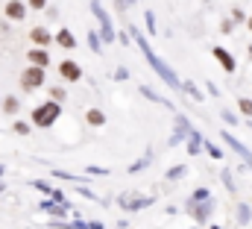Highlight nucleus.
<instances>
[{
	"label": "nucleus",
	"instance_id": "f257e3e1",
	"mask_svg": "<svg viewBox=\"0 0 252 229\" xmlns=\"http://www.w3.org/2000/svg\"><path fill=\"white\" fill-rule=\"evenodd\" d=\"M129 36H132V38H135V44L141 47V53H144V59L150 62V68H153V71H156V74H158V76H161L170 88H173V91H182V79H179V74H176V71H173L164 59H161L156 50H153V47H150V41L141 36V30H138V27H129Z\"/></svg>",
	"mask_w": 252,
	"mask_h": 229
},
{
	"label": "nucleus",
	"instance_id": "f03ea898",
	"mask_svg": "<svg viewBox=\"0 0 252 229\" xmlns=\"http://www.w3.org/2000/svg\"><path fill=\"white\" fill-rule=\"evenodd\" d=\"M62 117V103L59 100H44V103H38L32 112H30V120H32V126H38V129H50L56 120Z\"/></svg>",
	"mask_w": 252,
	"mask_h": 229
},
{
	"label": "nucleus",
	"instance_id": "7ed1b4c3",
	"mask_svg": "<svg viewBox=\"0 0 252 229\" xmlns=\"http://www.w3.org/2000/svg\"><path fill=\"white\" fill-rule=\"evenodd\" d=\"M91 12H94V18H97V24H100V36H103V44H112V41H118L115 24H112V15L103 9V3H100V0H91Z\"/></svg>",
	"mask_w": 252,
	"mask_h": 229
},
{
	"label": "nucleus",
	"instance_id": "20e7f679",
	"mask_svg": "<svg viewBox=\"0 0 252 229\" xmlns=\"http://www.w3.org/2000/svg\"><path fill=\"white\" fill-rule=\"evenodd\" d=\"M44 79H47V74H44V68H38V65H27V68L21 71V76H18V82H21V91H24V94L38 91V88L44 85Z\"/></svg>",
	"mask_w": 252,
	"mask_h": 229
},
{
	"label": "nucleus",
	"instance_id": "39448f33",
	"mask_svg": "<svg viewBox=\"0 0 252 229\" xmlns=\"http://www.w3.org/2000/svg\"><path fill=\"white\" fill-rule=\"evenodd\" d=\"M190 129H193V123H190L188 117L182 112H173V135H170V147H179L182 141H188Z\"/></svg>",
	"mask_w": 252,
	"mask_h": 229
},
{
	"label": "nucleus",
	"instance_id": "423d86ee",
	"mask_svg": "<svg viewBox=\"0 0 252 229\" xmlns=\"http://www.w3.org/2000/svg\"><path fill=\"white\" fill-rule=\"evenodd\" d=\"M214 197L211 200H190L188 203V215L196 221V224H208V218L214 215Z\"/></svg>",
	"mask_w": 252,
	"mask_h": 229
},
{
	"label": "nucleus",
	"instance_id": "0eeeda50",
	"mask_svg": "<svg viewBox=\"0 0 252 229\" xmlns=\"http://www.w3.org/2000/svg\"><path fill=\"white\" fill-rule=\"evenodd\" d=\"M56 71H59V76H62L64 82H79L82 79V65L76 59H62L56 65Z\"/></svg>",
	"mask_w": 252,
	"mask_h": 229
},
{
	"label": "nucleus",
	"instance_id": "6e6552de",
	"mask_svg": "<svg viewBox=\"0 0 252 229\" xmlns=\"http://www.w3.org/2000/svg\"><path fill=\"white\" fill-rule=\"evenodd\" d=\"M220 141H223L226 147H232V150H235V153H238V156L244 159V165H247V168L252 171V150L247 147V144H241V141H238V138H235L232 132H220Z\"/></svg>",
	"mask_w": 252,
	"mask_h": 229
},
{
	"label": "nucleus",
	"instance_id": "1a4fd4ad",
	"mask_svg": "<svg viewBox=\"0 0 252 229\" xmlns=\"http://www.w3.org/2000/svg\"><path fill=\"white\" fill-rule=\"evenodd\" d=\"M27 12H30V3H27V0H6V3H3V15H6L9 21H15V24L24 21Z\"/></svg>",
	"mask_w": 252,
	"mask_h": 229
},
{
	"label": "nucleus",
	"instance_id": "9d476101",
	"mask_svg": "<svg viewBox=\"0 0 252 229\" xmlns=\"http://www.w3.org/2000/svg\"><path fill=\"white\" fill-rule=\"evenodd\" d=\"M211 56H214L217 62H220V68H223L226 74H235V71H238V59L232 56V53H229L226 47H220V44H214V47H211Z\"/></svg>",
	"mask_w": 252,
	"mask_h": 229
},
{
	"label": "nucleus",
	"instance_id": "9b49d317",
	"mask_svg": "<svg viewBox=\"0 0 252 229\" xmlns=\"http://www.w3.org/2000/svg\"><path fill=\"white\" fill-rule=\"evenodd\" d=\"M30 38H32L35 47H50V44L56 41V36H53L47 27H32V30H30Z\"/></svg>",
	"mask_w": 252,
	"mask_h": 229
},
{
	"label": "nucleus",
	"instance_id": "f8f14e48",
	"mask_svg": "<svg viewBox=\"0 0 252 229\" xmlns=\"http://www.w3.org/2000/svg\"><path fill=\"white\" fill-rule=\"evenodd\" d=\"M153 203H156L153 197H132V200H126V194L121 197V209H124L126 215H129V212H141V209H150Z\"/></svg>",
	"mask_w": 252,
	"mask_h": 229
},
{
	"label": "nucleus",
	"instance_id": "ddd939ff",
	"mask_svg": "<svg viewBox=\"0 0 252 229\" xmlns=\"http://www.w3.org/2000/svg\"><path fill=\"white\" fill-rule=\"evenodd\" d=\"M27 62L30 65H38V68H47L50 65V53H47V47H30V53H27Z\"/></svg>",
	"mask_w": 252,
	"mask_h": 229
},
{
	"label": "nucleus",
	"instance_id": "4468645a",
	"mask_svg": "<svg viewBox=\"0 0 252 229\" xmlns=\"http://www.w3.org/2000/svg\"><path fill=\"white\" fill-rule=\"evenodd\" d=\"M202 150H205V138H202V132L193 126V129H190V135H188V153H190V156H199Z\"/></svg>",
	"mask_w": 252,
	"mask_h": 229
},
{
	"label": "nucleus",
	"instance_id": "2eb2a0df",
	"mask_svg": "<svg viewBox=\"0 0 252 229\" xmlns=\"http://www.w3.org/2000/svg\"><path fill=\"white\" fill-rule=\"evenodd\" d=\"M56 44L64 47V50H76V44H79V41H76V36H73L67 27H62V30L56 33Z\"/></svg>",
	"mask_w": 252,
	"mask_h": 229
},
{
	"label": "nucleus",
	"instance_id": "dca6fc26",
	"mask_svg": "<svg viewBox=\"0 0 252 229\" xmlns=\"http://www.w3.org/2000/svg\"><path fill=\"white\" fill-rule=\"evenodd\" d=\"M106 112L103 109H85V123L91 126V129H100V126H106Z\"/></svg>",
	"mask_w": 252,
	"mask_h": 229
},
{
	"label": "nucleus",
	"instance_id": "f3484780",
	"mask_svg": "<svg viewBox=\"0 0 252 229\" xmlns=\"http://www.w3.org/2000/svg\"><path fill=\"white\" fill-rule=\"evenodd\" d=\"M138 91H141V94H144V97H147V100H153V103H161V106H167V109H170V112H173V109H176V106H173V103H170V100H164V97H161V94H158V91H153V88H150V85H138Z\"/></svg>",
	"mask_w": 252,
	"mask_h": 229
},
{
	"label": "nucleus",
	"instance_id": "a211bd4d",
	"mask_svg": "<svg viewBox=\"0 0 252 229\" xmlns=\"http://www.w3.org/2000/svg\"><path fill=\"white\" fill-rule=\"evenodd\" d=\"M0 109H3L6 114H18V112H21V97H15V94H6Z\"/></svg>",
	"mask_w": 252,
	"mask_h": 229
},
{
	"label": "nucleus",
	"instance_id": "6ab92c4d",
	"mask_svg": "<svg viewBox=\"0 0 252 229\" xmlns=\"http://www.w3.org/2000/svg\"><path fill=\"white\" fill-rule=\"evenodd\" d=\"M85 38H88V47H91V53H103V41H100L103 36H100V30H91Z\"/></svg>",
	"mask_w": 252,
	"mask_h": 229
},
{
	"label": "nucleus",
	"instance_id": "aec40b11",
	"mask_svg": "<svg viewBox=\"0 0 252 229\" xmlns=\"http://www.w3.org/2000/svg\"><path fill=\"white\" fill-rule=\"evenodd\" d=\"M147 165H153V150H147V153H144V156H141L138 162H132V165H129V173H138V171H144Z\"/></svg>",
	"mask_w": 252,
	"mask_h": 229
},
{
	"label": "nucleus",
	"instance_id": "412c9836",
	"mask_svg": "<svg viewBox=\"0 0 252 229\" xmlns=\"http://www.w3.org/2000/svg\"><path fill=\"white\" fill-rule=\"evenodd\" d=\"M238 221H241V227H250V221H252L250 203H238Z\"/></svg>",
	"mask_w": 252,
	"mask_h": 229
},
{
	"label": "nucleus",
	"instance_id": "4be33fe9",
	"mask_svg": "<svg viewBox=\"0 0 252 229\" xmlns=\"http://www.w3.org/2000/svg\"><path fill=\"white\" fill-rule=\"evenodd\" d=\"M185 173H188V165H173L170 171L164 173V179H170V182H179V179H182Z\"/></svg>",
	"mask_w": 252,
	"mask_h": 229
},
{
	"label": "nucleus",
	"instance_id": "5701e85b",
	"mask_svg": "<svg viewBox=\"0 0 252 229\" xmlns=\"http://www.w3.org/2000/svg\"><path fill=\"white\" fill-rule=\"evenodd\" d=\"M12 132L15 135H30L32 132V120H15L12 123Z\"/></svg>",
	"mask_w": 252,
	"mask_h": 229
},
{
	"label": "nucleus",
	"instance_id": "b1692460",
	"mask_svg": "<svg viewBox=\"0 0 252 229\" xmlns=\"http://www.w3.org/2000/svg\"><path fill=\"white\" fill-rule=\"evenodd\" d=\"M182 91H185V94H188V97H193V100H196V103H199V100H202V91H199V88H196V85H193V82H190V79H182Z\"/></svg>",
	"mask_w": 252,
	"mask_h": 229
},
{
	"label": "nucleus",
	"instance_id": "393cba45",
	"mask_svg": "<svg viewBox=\"0 0 252 229\" xmlns=\"http://www.w3.org/2000/svg\"><path fill=\"white\" fill-rule=\"evenodd\" d=\"M205 153H208L211 159H217V162H220V159L226 156V153H223V147H217L214 141H205Z\"/></svg>",
	"mask_w": 252,
	"mask_h": 229
},
{
	"label": "nucleus",
	"instance_id": "a878e982",
	"mask_svg": "<svg viewBox=\"0 0 252 229\" xmlns=\"http://www.w3.org/2000/svg\"><path fill=\"white\" fill-rule=\"evenodd\" d=\"M220 179H223V185H226V191H232V194L238 191V185H235V176H232V171H229V168L223 171V176H220Z\"/></svg>",
	"mask_w": 252,
	"mask_h": 229
},
{
	"label": "nucleus",
	"instance_id": "bb28decb",
	"mask_svg": "<svg viewBox=\"0 0 252 229\" xmlns=\"http://www.w3.org/2000/svg\"><path fill=\"white\" fill-rule=\"evenodd\" d=\"M238 109H241L244 117H252V100L250 97H238Z\"/></svg>",
	"mask_w": 252,
	"mask_h": 229
},
{
	"label": "nucleus",
	"instance_id": "cd10ccee",
	"mask_svg": "<svg viewBox=\"0 0 252 229\" xmlns=\"http://www.w3.org/2000/svg\"><path fill=\"white\" fill-rule=\"evenodd\" d=\"M47 94H50L53 100H59V103H64V97H67V91H64L62 85H50V88H47Z\"/></svg>",
	"mask_w": 252,
	"mask_h": 229
},
{
	"label": "nucleus",
	"instance_id": "c85d7f7f",
	"mask_svg": "<svg viewBox=\"0 0 252 229\" xmlns=\"http://www.w3.org/2000/svg\"><path fill=\"white\" fill-rule=\"evenodd\" d=\"M229 15H232V21H235V24H238V27H241V24H247V21H250V15H247V12H244V9H238V6H235V9H232V12H229Z\"/></svg>",
	"mask_w": 252,
	"mask_h": 229
},
{
	"label": "nucleus",
	"instance_id": "c756f323",
	"mask_svg": "<svg viewBox=\"0 0 252 229\" xmlns=\"http://www.w3.org/2000/svg\"><path fill=\"white\" fill-rule=\"evenodd\" d=\"M220 117H223L229 126H238V123H241V117H238L235 112H229V109H220Z\"/></svg>",
	"mask_w": 252,
	"mask_h": 229
},
{
	"label": "nucleus",
	"instance_id": "7c9ffc66",
	"mask_svg": "<svg viewBox=\"0 0 252 229\" xmlns=\"http://www.w3.org/2000/svg\"><path fill=\"white\" fill-rule=\"evenodd\" d=\"M235 27H238V24H235V21H232V15H229V18H223V21H220V33H226V36H229V33H235Z\"/></svg>",
	"mask_w": 252,
	"mask_h": 229
},
{
	"label": "nucleus",
	"instance_id": "2f4dec72",
	"mask_svg": "<svg viewBox=\"0 0 252 229\" xmlns=\"http://www.w3.org/2000/svg\"><path fill=\"white\" fill-rule=\"evenodd\" d=\"M144 24H147L150 36H156V15H153V12H144Z\"/></svg>",
	"mask_w": 252,
	"mask_h": 229
},
{
	"label": "nucleus",
	"instance_id": "473e14b6",
	"mask_svg": "<svg viewBox=\"0 0 252 229\" xmlns=\"http://www.w3.org/2000/svg\"><path fill=\"white\" fill-rule=\"evenodd\" d=\"M32 188H38V191H41V194H47V197L53 194V188H50L47 182H41V179H32Z\"/></svg>",
	"mask_w": 252,
	"mask_h": 229
},
{
	"label": "nucleus",
	"instance_id": "72a5a7b5",
	"mask_svg": "<svg viewBox=\"0 0 252 229\" xmlns=\"http://www.w3.org/2000/svg\"><path fill=\"white\" fill-rule=\"evenodd\" d=\"M190 200H211V191H208V188H196V191L190 194Z\"/></svg>",
	"mask_w": 252,
	"mask_h": 229
},
{
	"label": "nucleus",
	"instance_id": "f704fd0d",
	"mask_svg": "<svg viewBox=\"0 0 252 229\" xmlns=\"http://www.w3.org/2000/svg\"><path fill=\"white\" fill-rule=\"evenodd\" d=\"M27 3H30V9H32V12H44V9L50 6L47 0H27Z\"/></svg>",
	"mask_w": 252,
	"mask_h": 229
},
{
	"label": "nucleus",
	"instance_id": "c9c22d12",
	"mask_svg": "<svg viewBox=\"0 0 252 229\" xmlns=\"http://www.w3.org/2000/svg\"><path fill=\"white\" fill-rule=\"evenodd\" d=\"M85 173H91V176H109V168H97V165H91V168H85Z\"/></svg>",
	"mask_w": 252,
	"mask_h": 229
},
{
	"label": "nucleus",
	"instance_id": "e433bc0d",
	"mask_svg": "<svg viewBox=\"0 0 252 229\" xmlns=\"http://www.w3.org/2000/svg\"><path fill=\"white\" fill-rule=\"evenodd\" d=\"M53 176H56V179H70V182H82L79 176H73V173H64V171H53Z\"/></svg>",
	"mask_w": 252,
	"mask_h": 229
},
{
	"label": "nucleus",
	"instance_id": "4c0bfd02",
	"mask_svg": "<svg viewBox=\"0 0 252 229\" xmlns=\"http://www.w3.org/2000/svg\"><path fill=\"white\" fill-rule=\"evenodd\" d=\"M115 79H118V82L129 79V71H126V68H118V71H115Z\"/></svg>",
	"mask_w": 252,
	"mask_h": 229
},
{
	"label": "nucleus",
	"instance_id": "58836bf2",
	"mask_svg": "<svg viewBox=\"0 0 252 229\" xmlns=\"http://www.w3.org/2000/svg\"><path fill=\"white\" fill-rule=\"evenodd\" d=\"M205 91H208V94H211V97H220V88H217V85H214V82H205Z\"/></svg>",
	"mask_w": 252,
	"mask_h": 229
},
{
	"label": "nucleus",
	"instance_id": "ea45409f",
	"mask_svg": "<svg viewBox=\"0 0 252 229\" xmlns=\"http://www.w3.org/2000/svg\"><path fill=\"white\" fill-rule=\"evenodd\" d=\"M129 6H135V0H118V9H129Z\"/></svg>",
	"mask_w": 252,
	"mask_h": 229
},
{
	"label": "nucleus",
	"instance_id": "a19ab883",
	"mask_svg": "<svg viewBox=\"0 0 252 229\" xmlns=\"http://www.w3.org/2000/svg\"><path fill=\"white\" fill-rule=\"evenodd\" d=\"M44 12H47V18H56V15H59V9H56V6H47Z\"/></svg>",
	"mask_w": 252,
	"mask_h": 229
},
{
	"label": "nucleus",
	"instance_id": "79ce46f5",
	"mask_svg": "<svg viewBox=\"0 0 252 229\" xmlns=\"http://www.w3.org/2000/svg\"><path fill=\"white\" fill-rule=\"evenodd\" d=\"M88 229H106V227H103L100 221H91V224H88Z\"/></svg>",
	"mask_w": 252,
	"mask_h": 229
},
{
	"label": "nucleus",
	"instance_id": "37998d69",
	"mask_svg": "<svg viewBox=\"0 0 252 229\" xmlns=\"http://www.w3.org/2000/svg\"><path fill=\"white\" fill-rule=\"evenodd\" d=\"M247 30H250V33H252V15H250V21H247Z\"/></svg>",
	"mask_w": 252,
	"mask_h": 229
},
{
	"label": "nucleus",
	"instance_id": "c03bdc74",
	"mask_svg": "<svg viewBox=\"0 0 252 229\" xmlns=\"http://www.w3.org/2000/svg\"><path fill=\"white\" fill-rule=\"evenodd\" d=\"M247 56H250V62H252V44H250V47H247Z\"/></svg>",
	"mask_w": 252,
	"mask_h": 229
},
{
	"label": "nucleus",
	"instance_id": "a18cd8bd",
	"mask_svg": "<svg viewBox=\"0 0 252 229\" xmlns=\"http://www.w3.org/2000/svg\"><path fill=\"white\" fill-rule=\"evenodd\" d=\"M3 191H6V185H3V179H0V194H3Z\"/></svg>",
	"mask_w": 252,
	"mask_h": 229
},
{
	"label": "nucleus",
	"instance_id": "49530a36",
	"mask_svg": "<svg viewBox=\"0 0 252 229\" xmlns=\"http://www.w3.org/2000/svg\"><path fill=\"white\" fill-rule=\"evenodd\" d=\"M3 173H6V165H0V176H3Z\"/></svg>",
	"mask_w": 252,
	"mask_h": 229
},
{
	"label": "nucleus",
	"instance_id": "de8ad7c7",
	"mask_svg": "<svg viewBox=\"0 0 252 229\" xmlns=\"http://www.w3.org/2000/svg\"><path fill=\"white\" fill-rule=\"evenodd\" d=\"M247 126H250V129H252V117H247Z\"/></svg>",
	"mask_w": 252,
	"mask_h": 229
},
{
	"label": "nucleus",
	"instance_id": "09e8293b",
	"mask_svg": "<svg viewBox=\"0 0 252 229\" xmlns=\"http://www.w3.org/2000/svg\"><path fill=\"white\" fill-rule=\"evenodd\" d=\"M0 106H3V97H0Z\"/></svg>",
	"mask_w": 252,
	"mask_h": 229
},
{
	"label": "nucleus",
	"instance_id": "8fccbe9b",
	"mask_svg": "<svg viewBox=\"0 0 252 229\" xmlns=\"http://www.w3.org/2000/svg\"><path fill=\"white\" fill-rule=\"evenodd\" d=\"M202 3H211V0H202Z\"/></svg>",
	"mask_w": 252,
	"mask_h": 229
}]
</instances>
